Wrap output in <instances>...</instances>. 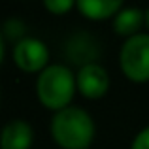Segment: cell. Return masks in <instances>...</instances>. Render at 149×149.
Here are the masks:
<instances>
[{"label":"cell","mask_w":149,"mask_h":149,"mask_svg":"<svg viewBox=\"0 0 149 149\" xmlns=\"http://www.w3.org/2000/svg\"><path fill=\"white\" fill-rule=\"evenodd\" d=\"M76 4L72 0H47L44 2V8L47 11H51L53 15H64L66 11H70Z\"/></svg>","instance_id":"obj_10"},{"label":"cell","mask_w":149,"mask_h":149,"mask_svg":"<svg viewBox=\"0 0 149 149\" xmlns=\"http://www.w3.org/2000/svg\"><path fill=\"white\" fill-rule=\"evenodd\" d=\"M51 136L62 149H87L95 140V123L85 109L68 106L53 115Z\"/></svg>","instance_id":"obj_1"},{"label":"cell","mask_w":149,"mask_h":149,"mask_svg":"<svg viewBox=\"0 0 149 149\" xmlns=\"http://www.w3.org/2000/svg\"><path fill=\"white\" fill-rule=\"evenodd\" d=\"M64 57L66 61H70V64H76L79 68L87 64H96L100 57V44L93 34L81 30L70 36V40L66 42Z\"/></svg>","instance_id":"obj_5"},{"label":"cell","mask_w":149,"mask_h":149,"mask_svg":"<svg viewBox=\"0 0 149 149\" xmlns=\"http://www.w3.org/2000/svg\"><path fill=\"white\" fill-rule=\"evenodd\" d=\"M76 8L87 19L102 21L108 17H115L123 10V2L121 0H81L76 2Z\"/></svg>","instance_id":"obj_9"},{"label":"cell","mask_w":149,"mask_h":149,"mask_svg":"<svg viewBox=\"0 0 149 149\" xmlns=\"http://www.w3.org/2000/svg\"><path fill=\"white\" fill-rule=\"evenodd\" d=\"M34 132L25 119H13L4 125L0 132V149H29L32 146Z\"/></svg>","instance_id":"obj_7"},{"label":"cell","mask_w":149,"mask_h":149,"mask_svg":"<svg viewBox=\"0 0 149 149\" xmlns=\"http://www.w3.org/2000/svg\"><path fill=\"white\" fill-rule=\"evenodd\" d=\"M143 25H146V11L138 10V8H123L113 17V30L119 36H127V40L140 34L138 30Z\"/></svg>","instance_id":"obj_8"},{"label":"cell","mask_w":149,"mask_h":149,"mask_svg":"<svg viewBox=\"0 0 149 149\" xmlns=\"http://www.w3.org/2000/svg\"><path fill=\"white\" fill-rule=\"evenodd\" d=\"M119 64L130 81H149V34H136L123 44L119 53Z\"/></svg>","instance_id":"obj_3"},{"label":"cell","mask_w":149,"mask_h":149,"mask_svg":"<svg viewBox=\"0 0 149 149\" xmlns=\"http://www.w3.org/2000/svg\"><path fill=\"white\" fill-rule=\"evenodd\" d=\"M23 32H25V26H23L21 21L13 19V21H8L6 23V34L10 38H21Z\"/></svg>","instance_id":"obj_12"},{"label":"cell","mask_w":149,"mask_h":149,"mask_svg":"<svg viewBox=\"0 0 149 149\" xmlns=\"http://www.w3.org/2000/svg\"><path fill=\"white\" fill-rule=\"evenodd\" d=\"M76 87L85 98H102L109 89V76L106 68L96 62V64H87L77 70L76 76Z\"/></svg>","instance_id":"obj_6"},{"label":"cell","mask_w":149,"mask_h":149,"mask_svg":"<svg viewBox=\"0 0 149 149\" xmlns=\"http://www.w3.org/2000/svg\"><path fill=\"white\" fill-rule=\"evenodd\" d=\"M146 26L149 29V8H147V11H146Z\"/></svg>","instance_id":"obj_14"},{"label":"cell","mask_w":149,"mask_h":149,"mask_svg":"<svg viewBox=\"0 0 149 149\" xmlns=\"http://www.w3.org/2000/svg\"><path fill=\"white\" fill-rule=\"evenodd\" d=\"M4 57V38H2V32H0V61Z\"/></svg>","instance_id":"obj_13"},{"label":"cell","mask_w":149,"mask_h":149,"mask_svg":"<svg viewBox=\"0 0 149 149\" xmlns=\"http://www.w3.org/2000/svg\"><path fill=\"white\" fill-rule=\"evenodd\" d=\"M76 89V76L64 64H49L36 81V93L42 106L55 113L68 108Z\"/></svg>","instance_id":"obj_2"},{"label":"cell","mask_w":149,"mask_h":149,"mask_svg":"<svg viewBox=\"0 0 149 149\" xmlns=\"http://www.w3.org/2000/svg\"><path fill=\"white\" fill-rule=\"evenodd\" d=\"M130 149H149V127H146L143 130H140L136 134V138L132 140Z\"/></svg>","instance_id":"obj_11"},{"label":"cell","mask_w":149,"mask_h":149,"mask_svg":"<svg viewBox=\"0 0 149 149\" xmlns=\"http://www.w3.org/2000/svg\"><path fill=\"white\" fill-rule=\"evenodd\" d=\"M13 61L23 72H44L47 68L49 61V49L38 38H23L15 44L13 49Z\"/></svg>","instance_id":"obj_4"}]
</instances>
